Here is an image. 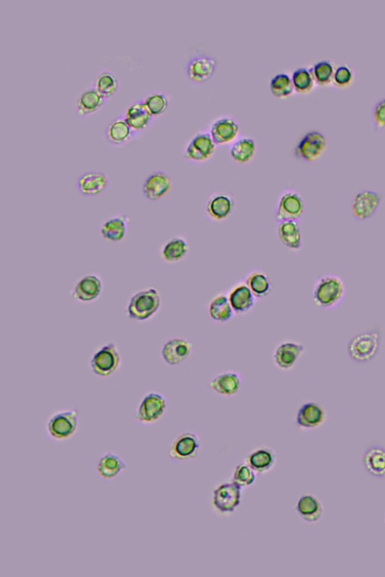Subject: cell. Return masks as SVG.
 <instances>
[{
	"label": "cell",
	"mask_w": 385,
	"mask_h": 577,
	"mask_svg": "<svg viewBox=\"0 0 385 577\" xmlns=\"http://www.w3.org/2000/svg\"><path fill=\"white\" fill-rule=\"evenodd\" d=\"M346 293V285L341 277L327 273L317 277L313 286V296L319 307L333 310L343 303Z\"/></svg>",
	"instance_id": "6da1fadb"
},
{
	"label": "cell",
	"mask_w": 385,
	"mask_h": 577,
	"mask_svg": "<svg viewBox=\"0 0 385 577\" xmlns=\"http://www.w3.org/2000/svg\"><path fill=\"white\" fill-rule=\"evenodd\" d=\"M161 306V297L156 288L140 291L130 298L127 314L131 320L146 321L155 316Z\"/></svg>",
	"instance_id": "7a4b0ae2"
},
{
	"label": "cell",
	"mask_w": 385,
	"mask_h": 577,
	"mask_svg": "<svg viewBox=\"0 0 385 577\" xmlns=\"http://www.w3.org/2000/svg\"><path fill=\"white\" fill-rule=\"evenodd\" d=\"M79 415L75 408L60 410L52 414L46 424L49 437L55 441L67 440L73 437L79 429Z\"/></svg>",
	"instance_id": "3957f363"
},
{
	"label": "cell",
	"mask_w": 385,
	"mask_h": 577,
	"mask_svg": "<svg viewBox=\"0 0 385 577\" xmlns=\"http://www.w3.org/2000/svg\"><path fill=\"white\" fill-rule=\"evenodd\" d=\"M380 343L378 331L362 333L352 338L348 345V353L352 360L365 363L375 357Z\"/></svg>",
	"instance_id": "277c9868"
},
{
	"label": "cell",
	"mask_w": 385,
	"mask_h": 577,
	"mask_svg": "<svg viewBox=\"0 0 385 577\" xmlns=\"http://www.w3.org/2000/svg\"><path fill=\"white\" fill-rule=\"evenodd\" d=\"M122 364V357L115 343L110 342L94 353L91 360L93 373L101 377L113 375Z\"/></svg>",
	"instance_id": "5b68a950"
},
{
	"label": "cell",
	"mask_w": 385,
	"mask_h": 577,
	"mask_svg": "<svg viewBox=\"0 0 385 577\" xmlns=\"http://www.w3.org/2000/svg\"><path fill=\"white\" fill-rule=\"evenodd\" d=\"M167 407V399L163 395L150 392L142 398L134 417L141 424H155L166 412Z\"/></svg>",
	"instance_id": "8992f818"
},
{
	"label": "cell",
	"mask_w": 385,
	"mask_h": 577,
	"mask_svg": "<svg viewBox=\"0 0 385 577\" xmlns=\"http://www.w3.org/2000/svg\"><path fill=\"white\" fill-rule=\"evenodd\" d=\"M327 146L326 137L321 132H308L296 146L294 154L296 158L310 163L320 158Z\"/></svg>",
	"instance_id": "52a82bcc"
},
{
	"label": "cell",
	"mask_w": 385,
	"mask_h": 577,
	"mask_svg": "<svg viewBox=\"0 0 385 577\" xmlns=\"http://www.w3.org/2000/svg\"><path fill=\"white\" fill-rule=\"evenodd\" d=\"M241 488L235 483H227L218 486L213 493V505L219 513L230 514L239 506Z\"/></svg>",
	"instance_id": "ba28073f"
},
{
	"label": "cell",
	"mask_w": 385,
	"mask_h": 577,
	"mask_svg": "<svg viewBox=\"0 0 385 577\" xmlns=\"http://www.w3.org/2000/svg\"><path fill=\"white\" fill-rule=\"evenodd\" d=\"M201 449V440L196 433L187 431L176 438L169 450L170 457L174 462H184L195 459Z\"/></svg>",
	"instance_id": "9c48e42d"
},
{
	"label": "cell",
	"mask_w": 385,
	"mask_h": 577,
	"mask_svg": "<svg viewBox=\"0 0 385 577\" xmlns=\"http://www.w3.org/2000/svg\"><path fill=\"white\" fill-rule=\"evenodd\" d=\"M216 146L210 133H200L187 146L184 158L195 163L206 162L213 156Z\"/></svg>",
	"instance_id": "30bf717a"
},
{
	"label": "cell",
	"mask_w": 385,
	"mask_h": 577,
	"mask_svg": "<svg viewBox=\"0 0 385 577\" xmlns=\"http://www.w3.org/2000/svg\"><path fill=\"white\" fill-rule=\"evenodd\" d=\"M193 348L194 345L191 341L180 337L172 338L164 343L161 357L168 364L178 365L191 356Z\"/></svg>",
	"instance_id": "8fae6325"
},
{
	"label": "cell",
	"mask_w": 385,
	"mask_h": 577,
	"mask_svg": "<svg viewBox=\"0 0 385 577\" xmlns=\"http://www.w3.org/2000/svg\"><path fill=\"white\" fill-rule=\"evenodd\" d=\"M305 203L302 196L294 191L284 193L279 201L276 217L279 222L296 220L304 214Z\"/></svg>",
	"instance_id": "7c38bea8"
},
{
	"label": "cell",
	"mask_w": 385,
	"mask_h": 577,
	"mask_svg": "<svg viewBox=\"0 0 385 577\" xmlns=\"http://www.w3.org/2000/svg\"><path fill=\"white\" fill-rule=\"evenodd\" d=\"M216 61L204 54L191 58L186 65V73L194 83H203L213 75L216 69Z\"/></svg>",
	"instance_id": "4fadbf2b"
},
{
	"label": "cell",
	"mask_w": 385,
	"mask_h": 577,
	"mask_svg": "<svg viewBox=\"0 0 385 577\" xmlns=\"http://www.w3.org/2000/svg\"><path fill=\"white\" fill-rule=\"evenodd\" d=\"M381 196L375 191H364L358 193L351 204V212L359 221L366 220L376 213L381 203Z\"/></svg>",
	"instance_id": "5bb4252c"
},
{
	"label": "cell",
	"mask_w": 385,
	"mask_h": 577,
	"mask_svg": "<svg viewBox=\"0 0 385 577\" xmlns=\"http://www.w3.org/2000/svg\"><path fill=\"white\" fill-rule=\"evenodd\" d=\"M103 281L96 274H87L75 285L72 297L77 302L87 303L96 300L103 291Z\"/></svg>",
	"instance_id": "9a60e30c"
},
{
	"label": "cell",
	"mask_w": 385,
	"mask_h": 577,
	"mask_svg": "<svg viewBox=\"0 0 385 577\" xmlns=\"http://www.w3.org/2000/svg\"><path fill=\"white\" fill-rule=\"evenodd\" d=\"M305 348L301 343L285 341L279 345L273 353V361L282 370L291 369L302 356Z\"/></svg>",
	"instance_id": "2e32d148"
},
{
	"label": "cell",
	"mask_w": 385,
	"mask_h": 577,
	"mask_svg": "<svg viewBox=\"0 0 385 577\" xmlns=\"http://www.w3.org/2000/svg\"><path fill=\"white\" fill-rule=\"evenodd\" d=\"M362 464L366 471L374 478H385V448L379 443H372L362 454Z\"/></svg>",
	"instance_id": "e0dca14e"
},
{
	"label": "cell",
	"mask_w": 385,
	"mask_h": 577,
	"mask_svg": "<svg viewBox=\"0 0 385 577\" xmlns=\"http://www.w3.org/2000/svg\"><path fill=\"white\" fill-rule=\"evenodd\" d=\"M172 182L164 172H157L150 175L142 186V193L151 201H158L171 190Z\"/></svg>",
	"instance_id": "ac0fdd59"
},
{
	"label": "cell",
	"mask_w": 385,
	"mask_h": 577,
	"mask_svg": "<svg viewBox=\"0 0 385 577\" xmlns=\"http://www.w3.org/2000/svg\"><path fill=\"white\" fill-rule=\"evenodd\" d=\"M326 419L324 408L316 402H306L298 410L296 424L303 429H314L320 427Z\"/></svg>",
	"instance_id": "d6986e66"
},
{
	"label": "cell",
	"mask_w": 385,
	"mask_h": 577,
	"mask_svg": "<svg viewBox=\"0 0 385 577\" xmlns=\"http://www.w3.org/2000/svg\"><path fill=\"white\" fill-rule=\"evenodd\" d=\"M208 387L216 394L225 397L236 395L241 386V376L234 371L219 374L208 383Z\"/></svg>",
	"instance_id": "ffe728a7"
},
{
	"label": "cell",
	"mask_w": 385,
	"mask_h": 577,
	"mask_svg": "<svg viewBox=\"0 0 385 577\" xmlns=\"http://www.w3.org/2000/svg\"><path fill=\"white\" fill-rule=\"evenodd\" d=\"M127 469L122 457L112 451L104 452L96 464V471L105 481H112Z\"/></svg>",
	"instance_id": "44dd1931"
},
{
	"label": "cell",
	"mask_w": 385,
	"mask_h": 577,
	"mask_svg": "<svg viewBox=\"0 0 385 577\" xmlns=\"http://www.w3.org/2000/svg\"><path fill=\"white\" fill-rule=\"evenodd\" d=\"M108 184L107 176L102 172H87L76 182V189L83 196H94L103 193Z\"/></svg>",
	"instance_id": "7402d4cb"
},
{
	"label": "cell",
	"mask_w": 385,
	"mask_h": 577,
	"mask_svg": "<svg viewBox=\"0 0 385 577\" xmlns=\"http://www.w3.org/2000/svg\"><path fill=\"white\" fill-rule=\"evenodd\" d=\"M296 512L308 524H315L324 515V507L320 500L313 494L302 495L296 506Z\"/></svg>",
	"instance_id": "603a6c76"
},
{
	"label": "cell",
	"mask_w": 385,
	"mask_h": 577,
	"mask_svg": "<svg viewBox=\"0 0 385 577\" xmlns=\"http://www.w3.org/2000/svg\"><path fill=\"white\" fill-rule=\"evenodd\" d=\"M234 201L232 197L225 194H215L210 198L206 205V213L211 219L221 221L232 214Z\"/></svg>",
	"instance_id": "cb8c5ba5"
},
{
	"label": "cell",
	"mask_w": 385,
	"mask_h": 577,
	"mask_svg": "<svg viewBox=\"0 0 385 577\" xmlns=\"http://www.w3.org/2000/svg\"><path fill=\"white\" fill-rule=\"evenodd\" d=\"M239 126L231 118L217 120L213 125L210 135L216 144H225L234 141L239 134Z\"/></svg>",
	"instance_id": "d4e9b609"
},
{
	"label": "cell",
	"mask_w": 385,
	"mask_h": 577,
	"mask_svg": "<svg viewBox=\"0 0 385 577\" xmlns=\"http://www.w3.org/2000/svg\"><path fill=\"white\" fill-rule=\"evenodd\" d=\"M229 301L235 314L244 315L250 312L255 303L253 295L246 284H241L233 288L229 294Z\"/></svg>",
	"instance_id": "484cf974"
},
{
	"label": "cell",
	"mask_w": 385,
	"mask_h": 577,
	"mask_svg": "<svg viewBox=\"0 0 385 577\" xmlns=\"http://www.w3.org/2000/svg\"><path fill=\"white\" fill-rule=\"evenodd\" d=\"M129 218L125 215H119L108 219L101 227L102 237L109 241L120 242L126 237Z\"/></svg>",
	"instance_id": "4316f807"
},
{
	"label": "cell",
	"mask_w": 385,
	"mask_h": 577,
	"mask_svg": "<svg viewBox=\"0 0 385 577\" xmlns=\"http://www.w3.org/2000/svg\"><path fill=\"white\" fill-rule=\"evenodd\" d=\"M278 236L286 248L298 251L302 247L301 232L298 222L296 220L279 222Z\"/></svg>",
	"instance_id": "83f0119b"
},
{
	"label": "cell",
	"mask_w": 385,
	"mask_h": 577,
	"mask_svg": "<svg viewBox=\"0 0 385 577\" xmlns=\"http://www.w3.org/2000/svg\"><path fill=\"white\" fill-rule=\"evenodd\" d=\"M276 461V454L268 448H260L253 451L247 458L250 467L259 474L268 472Z\"/></svg>",
	"instance_id": "f1b7e54d"
},
{
	"label": "cell",
	"mask_w": 385,
	"mask_h": 577,
	"mask_svg": "<svg viewBox=\"0 0 385 577\" xmlns=\"http://www.w3.org/2000/svg\"><path fill=\"white\" fill-rule=\"evenodd\" d=\"M208 315L218 324L227 323L233 318L234 312L228 296L221 294L215 296L208 305Z\"/></svg>",
	"instance_id": "f546056e"
},
{
	"label": "cell",
	"mask_w": 385,
	"mask_h": 577,
	"mask_svg": "<svg viewBox=\"0 0 385 577\" xmlns=\"http://www.w3.org/2000/svg\"><path fill=\"white\" fill-rule=\"evenodd\" d=\"M189 246L188 242L181 237H175L165 243L161 250V258L170 263L182 260L188 254Z\"/></svg>",
	"instance_id": "4dcf8cb0"
},
{
	"label": "cell",
	"mask_w": 385,
	"mask_h": 577,
	"mask_svg": "<svg viewBox=\"0 0 385 577\" xmlns=\"http://www.w3.org/2000/svg\"><path fill=\"white\" fill-rule=\"evenodd\" d=\"M256 152L255 141L250 138H243L233 144L230 150V155L236 163L246 164L254 158Z\"/></svg>",
	"instance_id": "1f68e13d"
},
{
	"label": "cell",
	"mask_w": 385,
	"mask_h": 577,
	"mask_svg": "<svg viewBox=\"0 0 385 577\" xmlns=\"http://www.w3.org/2000/svg\"><path fill=\"white\" fill-rule=\"evenodd\" d=\"M151 116L145 103H139L127 109L125 120L131 129H141L147 126Z\"/></svg>",
	"instance_id": "d6a6232c"
},
{
	"label": "cell",
	"mask_w": 385,
	"mask_h": 577,
	"mask_svg": "<svg viewBox=\"0 0 385 577\" xmlns=\"http://www.w3.org/2000/svg\"><path fill=\"white\" fill-rule=\"evenodd\" d=\"M246 284L258 298H265L272 291V284L268 276L260 271L251 272L247 277Z\"/></svg>",
	"instance_id": "836d02e7"
},
{
	"label": "cell",
	"mask_w": 385,
	"mask_h": 577,
	"mask_svg": "<svg viewBox=\"0 0 385 577\" xmlns=\"http://www.w3.org/2000/svg\"><path fill=\"white\" fill-rule=\"evenodd\" d=\"M336 68L334 63L328 60L315 63L310 70L315 84L323 87L332 84Z\"/></svg>",
	"instance_id": "e575fe53"
},
{
	"label": "cell",
	"mask_w": 385,
	"mask_h": 577,
	"mask_svg": "<svg viewBox=\"0 0 385 577\" xmlns=\"http://www.w3.org/2000/svg\"><path fill=\"white\" fill-rule=\"evenodd\" d=\"M103 104V97L95 89L84 92L77 102V108L80 115H84L95 112Z\"/></svg>",
	"instance_id": "d590c367"
},
{
	"label": "cell",
	"mask_w": 385,
	"mask_h": 577,
	"mask_svg": "<svg viewBox=\"0 0 385 577\" xmlns=\"http://www.w3.org/2000/svg\"><path fill=\"white\" fill-rule=\"evenodd\" d=\"M270 91L278 98L290 96L295 91L291 77L284 72L274 75L270 82Z\"/></svg>",
	"instance_id": "8d00e7d4"
},
{
	"label": "cell",
	"mask_w": 385,
	"mask_h": 577,
	"mask_svg": "<svg viewBox=\"0 0 385 577\" xmlns=\"http://www.w3.org/2000/svg\"><path fill=\"white\" fill-rule=\"evenodd\" d=\"M291 79L294 90L301 94L311 92L315 84L311 70L306 68L296 69Z\"/></svg>",
	"instance_id": "74e56055"
},
{
	"label": "cell",
	"mask_w": 385,
	"mask_h": 577,
	"mask_svg": "<svg viewBox=\"0 0 385 577\" xmlns=\"http://www.w3.org/2000/svg\"><path fill=\"white\" fill-rule=\"evenodd\" d=\"M118 86L116 77L111 72H104L97 77L95 90L103 98H108L116 92Z\"/></svg>",
	"instance_id": "f35d334b"
},
{
	"label": "cell",
	"mask_w": 385,
	"mask_h": 577,
	"mask_svg": "<svg viewBox=\"0 0 385 577\" xmlns=\"http://www.w3.org/2000/svg\"><path fill=\"white\" fill-rule=\"evenodd\" d=\"M131 128L125 120H116L110 125L107 129V137L113 143L119 144L125 141L130 136Z\"/></svg>",
	"instance_id": "ab89813d"
},
{
	"label": "cell",
	"mask_w": 385,
	"mask_h": 577,
	"mask_svg": "<svg viewBox=\"0 0 385 577\" xmlns=\"http://www.w3.org/2000/svg\"><path fill=\"white\" fill-rule=\"evenodd\" d=\"M256 472L248 463H240L234 473L233 481L241 488L248 487L255 483Z\"/></svg>",
	"instance_id": "60d3db41"
},
{
	"label": "cell",
	"mask_w": 385,
	"mask_h": 577,
	"mask_svg": "<svg viewBox=\"0 0 385 577\" xmlns=\"http://www.w3.org/2000/svg\"><path fill=\"white\" fill-rule=\"evenodd\" d=\"M355 80L353 69L348 65H340L336 68L332 84L337 88L348 87Z\"/></svg>",
	"instance_id": "b9f144b4"
},
{
	"label": "cell",
	"mask_w": 385,
	"mask_h": 577,
	"mask_svg": "<svg viewBox=\"0 0 385 577\" xmlns=\"http://www.w3.org/2000/svg\"><path fill=\"white\" fill-rule=\"evenodd\" d=\"M145 104L151 115L156 116L167 110L169 101L166 96L161 94H153L146 98Z\"/></svg>",
	"instance_id": "7bdbcfd3"
},
{
	"label": "cell",
	"mask_w": 385,
	"mask_h": 577,
	"mask_svg": "<svg viewBox=\"0 0 385 577\" xmlns=\"http://www.w3.org/2000/svg\"><path fill=\"white\" fill-rule=\"evenodd\" d=\"M372 123L377 129L385 127V98L381 99L372 108Z\"/></svg>",
	"instance_id": "ee69618b"
}]
</instances>
